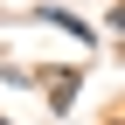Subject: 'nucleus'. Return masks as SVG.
<instances>
[{
  "mask_svg": "<svg viewBox=\"0 0 125 125\" xmlns=\"http://www.w3.org/2000/svg\"><path fill=\"white\" fill-rule=\"evenodd\" d=\"M0 125H7V118H0Z\"/></svg>",
  "mask_w": 125,
  "mask_h": 125,
  "instance_id": "obj_2",
  "label": "nucleus"
},
{
  "mask_svg": "<svg viewBox=\"0 0 125 125\" xmlns=\"http://www.w3.org/2000/svg\"><path fill=\"white\" fill-rule=\"evenodd\" d=\"M42 90H49V104L62 111V104L76 97V70H56V76H42Z\"/></svg>",
  "mask_w": 125,
  "mask_h": 125,
  "instance_id": "obj_1",
  "label": "nucleus"
}]
</instances>
